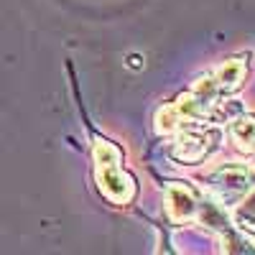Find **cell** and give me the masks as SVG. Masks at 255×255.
<instances>
[{
    "instance_id": "6",
    "label": "cell",
    "mask_w": 255,
    "mask_h": 255,
    "mask_svg": "<svg viewBox=\"0 0 255 255\" xmlns=\"http://www.w3.org/2000/svg\"><path fill=\"white\" fill-rule=\"evenodd\" d=\"M245 74H248V64L243 59H227L215 69L212 79H215L220 95H232V92H238L243 87Z\"/></svg>"
},
{
    "instance_id": "11",
    "label": "cell",
    "mask_w": 255,
    "mask_h": 255,
    "mask_svg": "<svg viewBox=\"0 0 255 255\" xmlns=\"http://www.w3.org/2000/svg\"><path fill=\"white\" fill-rule=\"evenodd\" d=\"M250 156H253V163H255V148H253V151H250Z\"/></svg>"
},
{
    "instance_id": "2",
    "label": "cell",
    "mask_w": 255,
    "mask_h": 255,
    "mask_svg": "<svg viewBox=\"0 0 255 255\" xmlns=\"http://www.w3.org/2000/svg\"><path fill=\"white\" fill-rule=\"evenodd\" d=\"M207 184L217 194L220 202L235 204L250 191L253 171L248 166H240V163H225V166H217L215 171L207 174Z\"/></svg>"
},
{
    "instance_id": "3",
    "label": "cell",
    "mask_w": 255,
    "mask_h": 255,
    "mask_svg": "<svg viewBox=\"0 0 255 255\" xmlns=\"http://www.w3.org/2000/svg\"><path fill=\"white\" fill-rule=\"evenodd\" d=\"M217 97H220V90H217L215 79H212V77H202V79L194 82V87H191L186 95L179 97L176 110H179L184 123H194V120L207 118L212 110H215Z\"/></svg>"
},
{
    "instance_id": "10",
    "label": "cell",
    "mask_w": 255,
    "mask_h": 255,
    "mask_svg": "<svg viewBox=\"0 0 255 255\" xmlns=\"http://www.w3.org/2000/svg\"><path fill=\"white\" fill-rule=\"evenodd\" d=\"M128 67H133V69H140V67H143V59H140L138 54H130V56H128Z\"/></svg>"
},
{
    "instance_id": "4",
    "label": "cell",
    "mask_w": 255,
    "mask_h": 255,
    "mask_svg": "<svg viewBox=\"0 0 255 255\" xmlns=\"http://www.w3.org/2000/svg\"><path fill=\"white\" fill-rule=\"evenodd\" d=\"M179 138L171 148V156L181 163H197L204 156H209V151L217 143V133L215 130H204V128H186V123L179 128Z\"/></svg>"
},
{
    "instance_id": "8",
    "label": "cell",
    "mask_w": 255,
    "mask_h": 255,
    "mask_svg": "<svg viewBox=\"0 0 255 255\" xmlns=\"http://www.w3.org/2000/svg\"><path fill=\"white\" fill-rule=\"evenodd\" d=\"M181 125H184V120L176 110V105H163V108L156 113V130L161 135H174Z\"/></svg>"
},
{
    "instance_id": "1",
    "label": "cell",
    "mask_w": 255,
    "mask_h": 255,
    "mask_svg": "<svg viewBox=\"0 0 255 255\" xmlns=\"http://www.w3.org/2000/svg\"><path fill=\"white\" fill-rule=\"evenodd\" d=\"M97 163V181L100 191L115 204H128L135 197V181L123 171V151L110 140H97L92 148Z\"/></svg>"
},
{
    "instance_id": "5",
    "label": "cell",
    "mask_w": 255,
    "mask_h": 255,
    "mask_svg": "<svg viewBox=\"0 0 255 255\" xmlns=\"http://www.w3.org/2000/svg\"><path fill=\"white\" fill-rule=\"evenodd\" d=\"M166 212L174 222H191L197 220L199 197L197 191L186 184H171L166 189Z\"/></svg>"
},
{
    "instance_id": "7",
    "label": "cell",
    "mask_w": 255,
    "mask_h": 255,
    "mask_svg": "<svg viewBox=\"0 0 255 255\" xmlns=\"http://www.w3.org/2000/svg\"><path fill=\"white\" fill-rule=\"evenodd\" d=\"M230 138L235 140L240 151H253L255 148V115H238L230 120Z\"/></svg>"
},
{
    "instance_id": "9",
    "label": "cell",
    "mask_w": 255,
    "mask_h": 255,
    "mask_svg": "<svg viewBox=\"0 0 255 255\" xmlns=\"http://www.w3.org/2000/svg\"><path fill=\"white\" fill-rule=\"evenodd\" d=\"M222 250H227V253H253V248H248V240H245V235L243 232H230V230H225L222 232Z\"/></svg>"
}]
</instances>
